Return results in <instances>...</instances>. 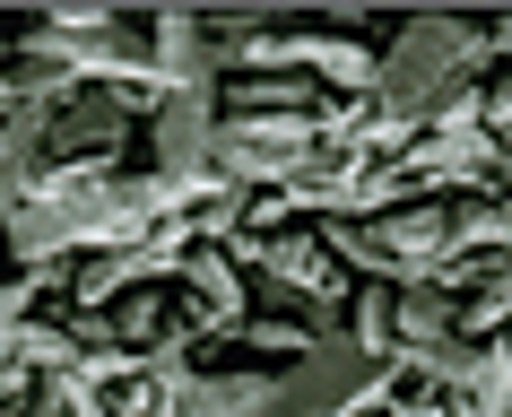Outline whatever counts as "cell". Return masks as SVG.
<instances>
[{
    "mask_svg": "<svg viewBox=\"0 0 512 417\" xmlns=\"http://www.w3.org/2000/svg\"><path fill=\"white\" fill-rule=\"evenodd\" d=\"M35 417H70V400H61V391L44 383V400H35Z\"/></svg>",
    "mask_w": 512,
    "mask_h": 417,
    "instance_id": "obj_1",
    "label": "cell"
}]
</instances>
